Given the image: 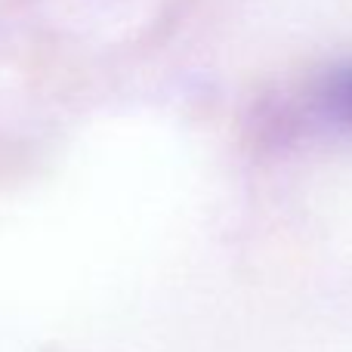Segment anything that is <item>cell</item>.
I'll use <instances>...</instances> for the list:
<instances>
[{
  "mask_svg": "<svg viewBox=\"0 0 352 352\" xmlns=\"http://www.w3.org/2000/svg\"><path fill=\"white\" fill-rule=\"evenodd\" d=\"M331 102L346 118H352V68H343V72L331 80Z\"/></svg>",
  "mask_w": 352,
  "mask_h": 352,
  "instance_id": "cell-1",
  "label": "cell"
}]
</instances>
